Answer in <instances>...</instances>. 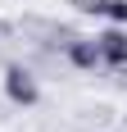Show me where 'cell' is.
Wrapping results in <instances>:
<instances>
[{
  "label": "cell",
  "instance_id": "1",
  "mask_svg": "<svg viewBox=\"0 0 127 132\" xmlns=\"http://www.w3.org/2000/svg\"><path fill=\"white\" fill-rule=\"evenodd\" d=\"M5 96H9L14 105H23V109H32L41 100V87H37V78H32V68H23V64H9L5 68Z\"/></svg>",
  "mask_w": 127,
  "mask_h": 132
},
{
  "label": "cell",
  "instance_id": "2",
  "mask_svg": "<svg viewBox=\"0 0 127 132\" xmlns=\"http://www.w3.org/2000/svg\"><path fill=\"white\" fill-rule=\"evenodd\" d=\"M95 50H100V64H109V68H127V32L114 23L109 32H100V37H95Z\"/></svg>",
  "mask_w": 127,
  "mask_h": 132
},
{
  "label": "cell",
  "instance_id": "3",
  "mask_svg": "<svg viewBox=\"0 0 127 132\" xmlns=\"http://www.w3.org/2000/svg\"><path fill=\"white\" fill-rule=\"evenodd\" d=\"M63 55H68V64H73V68H100V50H95V37H77V41H68V50H63Z\"/></svg>",
  "mask_w": 127,
  "mask_h": 132
},
{
  "label": "cell",
  "instance_id": "4",
  "mask_svg": "<svg viewBox=\"0 0 127 132\" xmlns=\"http://www.w3.org/2000/svg\"><path fill=\"white\" fill-rule=\"evenodd\" d=\"M82 9H91V14H100V18H109V23L127 27V0H86Z\"/></svg>",
  "mask_w": 127,
  "mask_h": 132
}]
</instances>
